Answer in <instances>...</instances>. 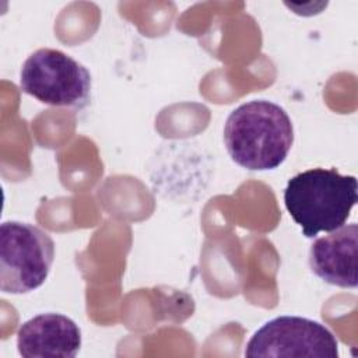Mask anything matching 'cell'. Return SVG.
I'll list each match as a JSON object with an SVG mask.
<instances>
[{
  "mask_svg": "<svg viewBox=\"0 0 358 358\" xmlns=\"http://www.w3.org/2000/svg\"><path fill=\"white\" fill-rule=\"evenodd\" d=\"M81 347L78 324L60 313H41L21 324L17 348L25 358H74Z\"/></svg>",
  "mask_w": 358,
  "mask_h": 358,
  "instance_id": "8992f818",
  "label": "cell"
},
{
  "mask_svg": "<svg viewBox=\"0 0 358 358\" xmlns=\"http://www.w3.org/2000/svg\"><path fill=\"white\" fill-rule=\"evenodd\" d=\"M55 260V242L28 222L6 221L0 227V289L27 294L39 288Z\"/></svg>",
  "mask_w": 358,
  "mask_h": 358,
  "instance_id": "3957f363",
  "label": "cell"
},
{
  "mask_svg": "<svg viewBox=\"0 0 358 358\" xmlns=\"http://www.w3.org/2000/svg\"><path fill=\"white\" fill-rule=\"evenodd\" d=\"M224 143L239 166L249 171L275 169L294 144L292 122L285 109L271 101H249L227 117Z\"/></svg>",
  "mask_w": 358,
  "mask_h": 358,
  "instance_id": "6da1fadb",
  "label": "cell"
},
{
  "mask_svg": "<svg viewBox=\"0 0 358 358\" xmlns=\"http://www.w3.org/2000/svg\"><path fill=\"white\" fill-rule=\"evenodd\" d=\"M357 249L358 225H343L313 241L309 249L310 270L327 284L355 288L358 285Z\"/></svg>",
  "mask_w": 358,
  "mask_h": 358,
  "instance_id": "52a82bcc",
  "label": "cell"
},
{
  "mask_svg": "<svg viewBox=\"0 0 358 358\" xmlns=\"http://www.w3.org/2000/svg\"><path fill=\"white\" fill-rule=\"evenodd\" d=\"M246 357L337 358L338 341L322 323L301 316H278L248 341Z\"/></svg>",
  "mask_w": 358,
  "mask_h": 358,
  "instance_id": "5b68a950",
  "label": "cell"
},
{
  "mask_svg": "<svg viewBox=\"0 0 358 358\" xmlns=\"http://www.w3.org/2000/svg\"><path fill=\"white\" fill-rule=\"evenodd\" d=\"M20 87L42 103L83 109L90 102L91 74L64 52L42 48L24 62Z\"/></svg>",
  "mask_w": 358,
  "mask_h": 358,
  "instance_id": "277c9868",
  "label": "cell"
},
{
  "mask_svg": "<svg viewBox=\"0 0 358 358\" xmlns=\"http://www.w3.org/2000/svg\"><path fill=\"white\" fill-rule=\"evenodd\" d=\"M358 201V183L337 169L313 168L292 176L284 190V204L306 238L345 225Z\"/></svg>",
  "mask_w": 358,
  "mask_h": 358,
  "instance_id": "7a4b0ae2",
  "label": "cell"
}]
</instances>
